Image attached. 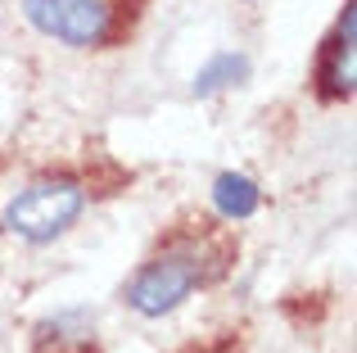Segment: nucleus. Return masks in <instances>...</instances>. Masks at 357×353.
<instances>
[{"label": "nucleus", "instance_id": "1", "mask_svg": "<svg viewBox=\"0 0 357 353\" xmlns=\"http://www.w3.org/2000/svg\"><path fill=\"white\" fill-rule=\"evenodd\" d=\"M86 209V190L77 181H36L27 190H18L5 209V231L18 240H32V245H45V240L63 236V231L77 222V213Z\"/></svg>", "mask_w": 357, "mask_h": 353}, {"label": "nucleus", "instance_id": "2", "mask_svg": "<svg viewBox=\"0 0 357 353\" xmlns=\"http://www.w3.org/2000/svg\"><path fill=\"white\" fill-rule=\"evenodd\" d=\"M199 281H204V272H199V258L195 254H163V258L145 263L131 276L127 303L140 317H163V313H172Z\"/></svg>", "mask_w": 357, "mask_h": 353}, {"label": "nucleus", "instance_id": "3", "mask_svg": "<svg viewBox=\"0 0 357 353\" xmlns=\"http://www.w3.org/2000/svg\"><path fill=\"white\" fill-rule=\"evenodd\" d=\"M23 14L32 27L63 45H96L109 32L105 0H23Z\"/></svg>", "mask_w": 357, "mask_h": 353}, {"label": "nucleus", "instance_id": "4", "mask_svg": "<svg viewBox=\"0 0 357 353\" xmlns=\"http://www.w3.org/2000/svg\"><path fill=\"white\" fill-rule=\"evenodd\" d=\"M353 27H357V9L349 0L340 27H335V36H331V45H326V63H321V82H326L331 96H353V59H357Z\"/></svg>", "mask_w": 357, "mask_h": 353}, {"label": "nucleus", "instance_id": "5", "mask_svg": "<svg viewBox=\"0 0 357 353\" xmlns=\"http://www.w3.org/2000/svg\"><path fill=\"white\" fill-rule=\"evenodd\" d=\"M213 204H218L222 218L244 222V218H253V213H258L262 195H258V186H253L249 176H240V172H222L218 181H213Z\"/></svg>", "mask_w": 357, "mask_h": 353}, {"label": "nucleus", "instance_id": "6", "mask_svg": "<svg viewBox=\"0 0 357 353\" xmlns=\"http://www.w3.org/2000/svg\"><path fill=\"white\" fill-rule=\"evenodd\" d=\"M244 77H249V59L236 54V50H222V54H213V59L195 73V96H213V91L236 87V82H244Z\"/></svg>", "mask_w": 357, "mask_h": 353}]
</instances>
